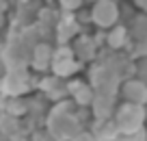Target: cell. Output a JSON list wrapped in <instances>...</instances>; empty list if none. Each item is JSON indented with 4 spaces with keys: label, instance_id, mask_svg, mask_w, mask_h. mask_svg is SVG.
<instances>
[{
    "label": "cell",
    "instance_id": "1",
    "mask_svg": "<svg viewBox=\"0 0 147 141\" xmlns=\"http://www.w3.org/2000/svg\"><path fill=\"white\" fill-rule=\"evenodd\" d=\"M145 115H147L145 106L123 102V104H117L113 122H115V126H117V130H119L121 137H128V135H132V132L145 128Z\"/></svg>",
    "mask_w": 147,
    "mask_h": 141
},
{
    "label": "cell",
    "instance_id": "2",
    "mask_svg": "<svg viewBox=\"0 0 147 141\" xmlns=\"http://www.w3.org/2000/svg\"><path fill=\"white\" fill-rule=\"evenodd\" d=\"M119 93H121V98H123L125 102H130V104L145 106V102H147V85L141 82L138 78H128V80L121 85Z\"/></svg>",
    "mask_w": 147,
    "mask_h": 141
},
{
    "label": "cell",
    "instance_id": "3",
    "mask_svg": "<svg viewBox=\"0 0 147 141\" xmlns=\"http://www.w3.org/2000/svg\"><path fill=\"white\" fill-rule=\"evenodd\" d=\"M91 135L95 137L97 141H113V139H119L121 137L113 119H93Z\"/></svg>",
    "mask_w": 147,
    "mask_h": 141
},
{
    "label": "cell",
    "instance_id": "4",
    "mask_svg": "<svg viewBox=\"0 0 147 141\" xmlns=\"http://www.w3.org/2000/svg\"><path fill=\"white\" fill-rule=\"evenodd\" d=\"M74 141H97V139H95V137L91 135V132H87V130H84V132H80V135L76 137Z\"/></svg>",
    "mask_w": 147,
    "mask_h": 141
},
{
    "label": "cell",
    "instance_id": "5",
    "mask_svg": "<svg viewBox=\"0 0 147 141\" xmlns=\"http://www.w3.org/2000/svg\"><path fill=\"white\" fill-rule=\"evenodd\" d=\"M7 141H28V135H13V137H7Z\"/></svg>",
    "mask_w": 147,
    "mask_h": 141
},
{
    "label": "cell",
    "instance_id": "6",
    "mask_svg": "<svg viewBox=\"0 0 147 141\" xmlns=\"http://www.w3.org/2000/svg\"><path fill=\"white\" fill-rule=\"evenodd\" d=\"M145 130H147V115H145Z\"/></svg>",
    "mask_w": 147,
    "mask_h": 141
},
{
    "label": "cell",
    "instance_id": "7",
    "mask_svg": "<svg viewBox=\"0 0 147 141\" xmlns=\"http://www.w3.org/2000/svg\"><path fill=\"white\" fill-rule=\"evenodd\" d=\"M0 141H7V139H5V137H2V135H0Z\"/></svg>",
    "mask_w": 147,
    "mask_h": 141
},
{
    "label": "cell",
    "instance_id": "8",
    "mask_svg": "<svg viewBox=\"0 0 147 141\" xmlns=\"http://www.w3.org/2000/svg\"><path fill=\"white\" fill-rule=\"evenodd\" d=\"M0 98H2V91H0Z\"/></svg>",
    "mask_w": 147,
    "mask_h": 141
}]
</instances>
